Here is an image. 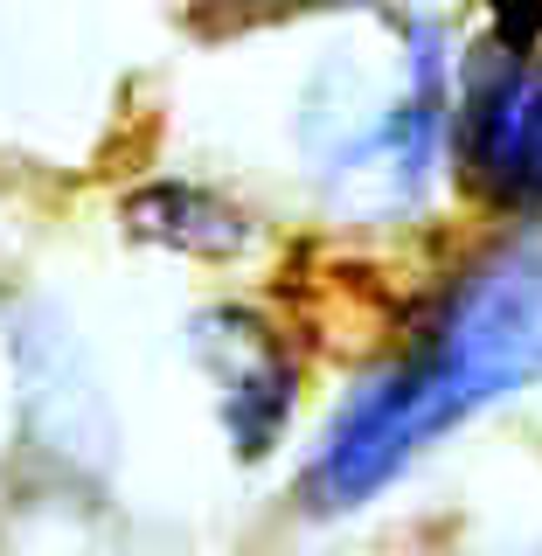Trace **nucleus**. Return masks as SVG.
<instances>
[{
  "mask_svg": "<svg viewBox=\"0 0 542 556\" xmlns=\"http://www.w3.org/2000/svg\"><path fill=\"white\" fill-rule=\"evenodd\" d=\"M542 376V265H501L494 278H480L452 320L439 327L425 362H411L396 382L348 417V431L335 452L320 459V501H355L382 486L396 466L411 459L425 439H439L452 417H466L487 396L515 390V382Z\"/></svg>",
  "mask_w": 542,
  "mask_h": 556,
  "instance_id": "nucleus-1",
  "label": "nucleus"
},
{
  "mask_svg": "<svg viewBox=\"0 0 542 556\" xmlns=\"http://www.w3.org/2000/svg\"><path fill=\"white\" fill-rule=\"evenodd\" d=\"M286 8H306V0H196V14H209V22H265Z\"/></svg>",
  "mask_w": 542,
  "mask_h": 556,
  "instance_id": "nucleus-3",
  "label": "nucleus"
},
{
  "mask_svg": "<svg viewBox=\"0 0 542 556\" xmlns=\"http://www.w3.org/2000/svg\"><path fill=\"white\" fill-rule=\"evenodd\" d=\"M466 174L480 195L535 208L542 202V63L529 42L508 35L501 49H487L466 84Z\"/></svg>",
  "mask_w": 542,
  "mask_h": 556,
  "instance_id": "nucleus-2",
  "label": "nucleus"
}]
</instances>
